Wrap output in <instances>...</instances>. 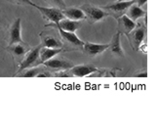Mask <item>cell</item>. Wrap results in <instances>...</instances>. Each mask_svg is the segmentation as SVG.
<instances>
[{
  "label": "cell",
  "mask_w": 156,
  "mask_h": 135,
  "mask_svg": "<svg viewBox=\"0 0 156 135\" xmlns=\"http://www.w3.org/2000/svg\"><path fill=\"white\" fill-rule=\"evenodd\" d=\"M116 20L118 22L117 23V32H119L120 35H127L136 27V22H133L125 14L119 17L118 19H116Z\"/></svg>",
  "instance_id": "obj_13"
},
{
  "label": "cell",
  "mask_w": 156,
  "mask_h": 135,
  "mask_svg": "<svg viewBox=\"0 0 156 135\" xmlns=\"http://www.w3.org/2000/svg\"><path fill=\"white\" fill-rule=\"evenodd\" d=\"M44 1L47 4H49L50 6L58 8V9H61V10H63V9L66 7L65 0H44Z\"/></svg>",
  "instance_id": "obj_21"
},
{
  "label": "cell",
  "mask_w": 156,
  "mask_h": 135,
  "mask_svg": "<svg viewBox=\"0 0 156 135\" xmlns=\"http://www.w3.org/2000/svg\"><path fill=\"white\" fill-rule=\"evenodd\" d=\"M40 48H41L40 44L35 47H32L26 54V56H24V58L21 63V65L18 67V71L14 75L20 73V71H22L24 69H27V68L38 66L39 65V50H40Z\"/></svg>",
  "instance_id": "obj_9"
},
{
  "label": "cell",
  "mask_w": 156,
  "mask_h": 135,
  "mask_svg": "<svg viewBox=\"0 0 156 135\" xmlns=\"http://www.w3.org/2000/svg\"><path fill=\"white\" fill-rule=\"evenodd\" d=\"M107 48H108V44H96L92 42H85L82 52H84L87 56L96 57L107 50Z\"/></svg>",
  "instance_id": "obj_14"
},
{
  "label": "cell",
  "mask_w": 156,
  "mask_h": 135,
  "mask_svg": "<svg viewBox=\"0 0 156 135\" xmlns=\"http://www.w3.org/2000/svg\"><path fill=\"white\" fill-rule=\"evenodd\" d=\"M33 7H35L37 10L41 13L44 20H46L50 23L58 24L61 20L65 19V15H63L62 10L55 7H42L38 6L36 4H33Z\"/></svg>",
  "instance_id": "obj_8"
},
{
  "label": "cell",
  "mask_w": 156,
  "mask_h": 135,
  "mask_svg": "<svg viewBox=\"0 0 156 135\" xmlns=\"http://www.w3.org/2000/svg\"><path fill=\"white\" fill-rule=\"evenodd\" d=\"M98 70V68L94 67L91 64H83V65H78V66H73L70 69H68L71 76H89L93 73Z\"/></svg>",
  "instance_id": "obj_12"
},
{
  "label": "cell",
  "mask_w": 156,
  "mask_h": 135,
  "mask_svg": "<svg viewBox=\"0 0 156 135\" xmlns=\"http://www.w3.org/2000/svg\"><path fill=\"white\" fill-rule=\"evenodd\" d=\"M66 18L73 21H83L85 20V14L81 8L78 7H66L62 10Z\"/></svg>",
  "instance_id": "obj_17"
},
{
  "label": "cell",
  "mask_w": 156,
  "mask_h": 135,
  "mask_svg": "<svg viewBox=\"0 0 156 135\" xmlns=\"http://www.w3.org/2000/svg\"><path fill=\"white\" fill-rule=\"evenodd\" d=\"M46 27H52L57 30L58 27L62 28V31H69V32H75L77 30L82 27V22L81 21H73V20H69V19L65 18L61 20L58 24H54V23H50L45 25Z\"/></svg>",
  "instance_id": "obj_11"
},
{
  "label": "cell",
  "mask_w": 156,
  "mask_h": 135,
  "mask_svg": "<svg viewBox=\"0 0 156 135\" xmlns=\"http://www.w3.org/2000/svg\"><path fill=\"white\" fill-rule=\"evenodd\" d=\"M136 3L132 4V5L128 8V10L126 11V14L125 15L130 18L133 22H136L139 20V19H141V18H144L146 16V12L144 11L141 7L138 6Z\"/></svg>",
  "instance_id": "obj_19"
},
{
  "label": "cell",
  "mask_w": 156,
  "mask_h": 135,
  "mask_svg": "<svg viewBox=\"0 0 156 135\" xmlns=\"http://www.w3.org/2000/svg\"><path fill=\"white\" fill-rule=\"evenodd\" d=\"M120 33L117 32L112 36L111 41L108 44V48L107 50H109L111 53V55H113L114 57H124V51L122 49L121 42H120Z\"/></svg>",
  "instance_id": "obj_15"
},
{
  "label": "cell",
  "mask_w": 156,
  "mask_h": 135,
  "mask_svg": "<svg viewBox=\"0 0 156 135\" xmlns=\"http://www.w3.org/2000/svg\"><path fill=\"white\" fill-rule=\"evenodd\" d=\"M136 2V0H130V1H116L113 3H109L107 5L102 6L101 8L105 11L108 13V15L113 17L114 19H118L122 15L126 14V11L128 10V8Z\"/></svg>",
  "instance_id": "obj_6"
},
{
  "label": "cell",
  "mask_w": 156,
  "mask_h": 135,
  "mask_svg": "<svg viewBox=\"0 0 156 135\" xmlns=\"http://www.w3.org/2000/svg\"><path fill=\"white\" fill-rule=\"evenodd\" d=\"M63 52L62 48H49V47H41L39 50V65L43 64L44 62L51 59L60 53Z\"/></svg>",
  "instance_id": "obj_16"
},
{
  "label": "cell",
  "mask_w": 156,
  "mask_h": 135,
  "mask_svg": "<svg viewBox=\"0 0 156 135\" xmlns=\"http://www.w3.org/2000/svg\"><path fill=\"white\" fill-rule=\"evenodd\" d=\"M32 46H30L28 43L22 41L19 43H14V44L8 45L6 47V51L10 53L12 56V59L14 62V67L18 68L23 61V59L26 56L27 53L30 50Z\"/></svg>",
  "instance_id": "obj_4"
},
{
  "label": "cell",
  "mask_w": 156,
  "mask_h": 135,
  "mask_svg": "<svg viewBox=\"0 0 156 135\" xmlns=\"http://www.w3.org/2000/svg\"><path fill=\"white\" fill-rule=\"evenodd\" d=\"M39 37H40L41 47L62 48V43L58 32L57 33L54 31H45L39 35Z\"/></svg>",
  "instance_id": "obj_7"
},
{
  "label": "cell",
  "mask_w": 156,
  "mask_h": 135,
  "mask_svg": "<svg viewBox=\"0 0 156 135\" xmlns=\"http://www.w3.org/2000/svg\"><path fill=\"white\" fill-rule=\"evenodd\" d=\"M136 78H146L147 76V74H146V71H139V73H136L135 75Z\"/></svg>",
  "instance_id": "obj_23"
},
{
  "label": "cell",
  "mask_w": 156,
  "mask_h": 135,
  "mask_svg": "<svg viewBox=\"0 0 156 135\" xmlns=\"http://www.w3.org/2000/svg\"><path fill=\"white\" fill-rule=\"evenodd\" d=\"M21 18H17L11 26L9 27L8 33H7V43L8 45L14 44V43H19L23 41L22 39V26H21Z\"/></svg>",
  "instance_id": "obj_10"
},
{
  "label": "cell",
  "mask_w": 156,
  "mask_h": 135,
  "mask_svg": "<svg viewBox=\"0 0 156 135\" xmlns=\"http://www.w3.org/2000/svg\"><path fill=\"white\" fill-rule=\"evenodd\" d=\"M6 1L16 4V5H21V6H33V2L30 0H6Z\"/></svg>",
  "instance_id": "obj_22"
},
{
  "label": "cell",
  "mask_w": 156,
  "mask_h": 135,
  "mask_svg": "<svg viewBox=\"0 0 156 135\" xmlns=\"http://www.w3.org/2000/svg\"><path fill=\"white\" fill-rule=\"evenodd\" d=\"M43 66L46 67V69L51 71V73H56V71H62V70H67V69H70L74 64L70 61L66 59V57H62L61 55H56L54 56L51 59L47 60L46 62H44Z\"/></svg>",
  "instance_id": "obj_5"
},
{
  "label": "cell",
  "mask_w": 156,
  "mask_h": 135,
  "mask_svg": "<svg viewBox=\"0 0 156 135\" xmlns=\"http://www.w3.org/2000/svg\"><path fill=\"white\" fill-rule=\"evenodd\" d=\"M127 37H128L132 49L135 51H140L141 45H143V42L145 41L146 38V16L144 17V23H136V27H134V30H132V31L127 35Z\"/></svg>",
  "instance_id": "obj_1"
},
{
  "label": "cell",
  "mask_w": 156,
  "mask_h": 135,
  "mask_svg": "<svg viewBox=\"0 0 156 135\" xmlns=\"http://www.w3.org/2000/svg\"><path fill=\"white\" fill-rule=\"evenodd\" d=\"M146 2H147V0H136V4L138 6L141 7V6L145 5Z\"/></svg>",
  "instance_id": "obj_24"
},
{
  "label": "cell",
  "mask_w": 156,
  "mask_h": 135,
  "mask_svg": "<svg viewBox=\"0 0 156 135\" xmlns=\"http://www.w3.org/2000/svg\"><path fill=\"white\" fill-rule=\"evenodd\" d=\"M117 71H120V70H117V69H111V70L104 69V70H100V69H98L95 71V73H93L89 76H115Z\"/></svg>",
  "instance_id": "obj_20"
},
{
  "label": "cell",
  "mask_w": 156,
  "mask_h": 135,
  "mask_svg": "<svg viewBox=\"0 0 156 135\" xmlns=\"http://www.w3.org/2000/svg\"><path fill=\"white\" fill-rule=\"evenodd\" d=\"M80 8L85 14V20H87V22L90 25H94V24L102 21L104 19L109 16L108 13L105 11L101 7L92 5V4L89 3L83 4Z\"/></svg>",
  "instance_id": "obj_3"
},
{
  "label": "cell",
  "mask_w": 156,
  "mask_h": 135,
  "mask_svg": "<svg viewBox=\"0 0 156 135\" xmlns=\"http://www.w3.org/2000/svg\"><path fill=\"white\" fill-rule=\"evenodd\" d=\"M117 1H130V0H117Z\"/></svg>",
  "instance_id": "obj_25"
},
{
  "label": "cell",
  "mask_w": 156,
  "mask_h": 135,
  "mask_svg": "<svg viewBox=\"0 0 156 135\" xmlns=\"http://www.w3.org/2000/svg\"><path fill=\"white\" fill-rule=\"evenodd\" d=\"M45 70H47L46 67L41 64L35 67L24 69L22 71H20V73L14 75V76H21V78H34V76H35V78H37V75Z\"/></svg>",
  "instance_id": "obj_18"
},
{
  "label": "cell",
  "mask_w": 156,
  "mask_h": 135,
  "mask_svg": "<svg viewBox=\"0 0 156 135\" xmlns=\"http://www.w3.org/2000/svg\"><path fill=\"white\" fill-rule=\"evenodd\" d=\"M60 33L61 40L62 43V51H82L84 46V41L79 39L74 32L65 31L62 28H57Z\"/></svg>",
  "instance_id": "obj_2"
}]
</instances>
